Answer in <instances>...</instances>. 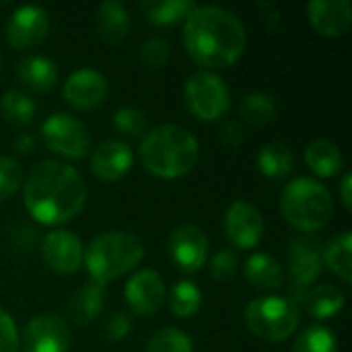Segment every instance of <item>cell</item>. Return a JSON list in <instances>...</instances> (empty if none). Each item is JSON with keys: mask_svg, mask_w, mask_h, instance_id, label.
<instances>
[{"mask_svg": "<svg viewBox=\"0 0 352 352\" xmlns=\"http://www.w3.org/2000/svg\"><path fill=\"white\" fill-rule=\"evenodd\" d=\"M142 258L144 245L136 235L126 231H105L89 243L82 264L93 280L105 285L134 270Z\"/></svg>", "mask_w": 352, "mask_h": 352, "instance_id": "cell-4", "label": "cell"}, {"mask_svg": "<svg viewBox=\"0 0 352 352\" xmlns=\"http://www.w3.org/2000/svg\"><path fill=\"white\" fill-rule=\"evenodd\" d=\"M124 295H126L130 309L146 318L159 311V307L165 301L167 291H165V283L161 274L151 268H144L130 276V280L126 283Z\"/></svg>", "mask_w": 352, "mask_h": 352, "instance_id": "cell-16", "label": "cell"}, {"mask_svg": "<svg viewBox=\"0 0 352 352\" xmlns=\"http://www.w3.org/2000/svg\"><path fill=\"white\" fill-rule=\"evenodd\" d=\"M0 113L12 126L25 128L35 118V103L23 91H6L0 99Z\"/></svg>", "mask_w": 352, "mask_h": 352, "instance_id": "cell-28", "label": "cell"}, {"mask_svg": "<svg viewBox=\"0 0 352 352\" xmlns=\"http://www.w3.org/2000/svg\"><path fill=\"white\" fill-rule=\"evenodd\" d=\"M97 33L103 43L118 45L122 43L130 33V12L128 8L118 0H105L97 8Z\"/></svg>", "mask_w": 352, "mask_h": 352, "instance_id": "cell-20", "label": "cell"}, {"mask_svg": "<svg viewBox=\"0 0 352 352\" xmlns=\"http://www.w3.org/2000/svg\"><path fill=\"white\" fill-rule=\"evenodd\" d=\"M144 352H194V342L184 330L171 326L157 330L148 338Z\"/></svg>", "mask_w": 352, "mask_h": 352, "instance_id": "cell-32", "label": "cell"}, {"mask_svg": "<svg viewBox=\"0 0 352 352\" xmlns=\"http://www.w3.org/2000/svg\"><path fill=\"white\" fill-rule=\"evenodd\" d=\"M41 258L52 270L60 274H72L82 264L85 248L70 231H50L41 239Z\"/></svg>", "mask_w": 352, "mask_h": 352, "instance_id": "cell-15", "label": "cell"}, {"mask_svg": "<svg viewBox=\"0 0 352 352\" xmlns=\"http://www.w3.org/2000/svg\"><path fill=\"white\" fill-rule=\"evenodd\" d=\"M33 148H35V136H33V134L21 132V134L14 138V151H16V153L29 155V153H33Z\"/></svg>", "mask_w": 352, "mask_h": 352, "instance_id": "cell-40", "label": "cell"}, {"mask_svg": "<svg viewBox=\"0 0 352 352\" xmlns=\"http://www.w3.org/2000/svg\"><path fill=\"white\" fill-rule=\"evenodd\" d=\"M16 76L27 89L45 93L56 87L58 68L45 56H27L16 64Z\"/></svg>", "mask_w": 352, "mask_h": 352, "instance_id": "cell-21", "label": "cell"}, {"mask_svg": "<svg viewBox=\"0 0 352 352\" xmlns=\"http://www.w3.org/2000/svg\"><path fill=\"white\" fill-rule=\"evenodd\" d=\"M169 54H171V47H169V43L163 39V37H148L142 45H140V50H138V58H140V62L146 66V68H151V70H159V68H163L165 64H167V60H169Z\"/></svg>", "mask_w": 352, "mask_h": 352, "instance_id": "cell-35", "label": "cell"}, {"mask_svg": "<svg viewBox=\"0 0 352 352\" xmlns=\"http://www.w3.org/2000/svg\"><path fill=\"white\" fill-rule=\"evenodd\" d=\"M248 330L266 342H283L299 326V307L278 295L258 297L245 307Z\"/></svg>", "mask_w": 352, "mask_h": 352, "instance_id": "cell-6", "label": "cell"}, {"mask_svg": "<svg viewBox=\"0 0 352 352\" xmlns=\"http://www.w3.org/2000/svg\"><path fill=\"white\" fill-rule=\"evenodd\" d=\"M219 138L227 146H239L243 142V126L239 122H235V120H229V122H225L221 126Z\"/></svg>", "mask_w": 352, "mask_h": 352, "instance_id": "cell-39", "label": "cell"}, {"mask_svg": "<svg viewBox=\"0 0 352 352\" xmlns=\"http://www.w3.org/2000/svg\"><path fill=\"white\" fill-rule=\"evenodd\" d=\"M169 256L184 272H196L206 264L208 237L196 225H182L169 235Z\"/></svg>", "mask_w": 352, "mask_h": 352, "instance_id": "cell-14", "label": "cell"}, {"mask_svg": "<svg viewBox=\"0 0 352 352\" xmlns=\"http://www.w3.org/2000/svg\"><path fill=\"white\" fill-rule=\"evenodd\" d=\"M223 229L235 248L250 250L256 248L264 235V219L254 204L235 200L223 217Z\"/></svg>", "mask_w": 352, "mask_h": 352, "instance_id": "cell-11", "label": "cell"}, {"mask_svg": "<svg viewBox=\"0 0 352 352\" xmlns=\"http://www.w3.org/2000/svg\"><path fill=\"white\" fill-rule=\"evenodd\" d=\"M103 303H105V285L97 280H89L68 299L66 311L76 326H89L103 311Z\"/></svg>", "mask_w": 352, "mask_h": 352, "instance_id": "cell-19", "label": "cell"}, {"mask_svg": "<svg viewBox=\"0 0 352 352\" xmlns=\"http://www.w3.org/2000/svg\"><path fill=\"white\" fill-rule=\"evenodd\" d=\"M305 163L307 167L320 177H332L344 167V157L338 144L326 138H318L307 144L305 148Z\"/></svg>", "mask_w": 352, "mask_h": 352, "instance_id": "cell-24", "label": "cell"}, {"mask_svg": "<svg viewBox=\"0 0 352 352\" xmlns=\"http://www.w3.org/2000/svg\"><path fill=\"white\" fill-rule=\"evenodd\" d=\"M134 165V151L124 140H105L91 153V171L101 182L113 184L128 175Z\"/></svg>", "mask_w": 352, "mask_h": 352, "instance_id": "cell-17", "label": "cell"}, {"mask_svg": "<svg viewBox=\"0 0 352 352\" xmlns=\"http://www.w3.org/2000/svg\"><path fill=\"white\" fill-rule=\"evenodd\" d=\"M184 97L192 116H196L202 122L221 120L231 105V93L225 80L210 70L194 72L186 80Z\"/></svg>", "mask_w": 352, "mask_h": 352, "instance_id": "cell-7", "label": "cell"}, {"mask_svg": "<svg viewBox=\"0 0 352 352\" xmlns=\"http://www.w3.org/2000/svg\"><path fill=\"white\" fill-rule=\"evenodd\" d=\"M307 16L314 29L324 37H340L352 25V4L349 0H311Z\"/></svg>", "mask_w": 352, "mask_h": 352, "instance_id": "cell-18", "label": "cell"}, {"mask_svg": "<svg viewBox=\"0 0 352 352\" xmlns=\"http://www.w3.org/2000/svg\"><path fill=\"white\" fill-rule=\"evenodd\" d=\"M237 264H239V260H237L235 250H231V248L221 250L214 254V258L210 262V274L219 283H229L237 272Z\"/></svg>", "mask_w": 352, "mask_h": 352, "instance_id": "cell-36", "label": "cell"}, {"mask_svg": "<svg viewBox=\"0 0 352 352\" xmlns=\"http://www.w3.org/2000/svg\"><path fill=\"white\" fill-rule=\"evenodd\" d=\"M351 188H352V173L351 171H346V173H344V177H342V182H340V200H342V204H344V208H346V210H352Z\"/></svg>", "mask_w": 352, "mask_h": 352, "instance_id": "cell-41", "label": "cell"}, {"mask_svg": "<svg viewBox=\"0 0 352 352\" xmlns=\"http://www.w3.org/2000/svg\"><path fill=\"white\" fill-rule=\"evenodd\" d=\"M113 126H116V130L122 132L124 136L142 138V136L146 134L148 122H146V116H144L138 107L126 105V107H120V109L113 113Z\"/></svg>", "mask_w": 352, "mask_h": 352, "instance_id": "cell-33", "label": "cell"}, {"mask_svg": "<svg viewBox=\"0 0 352 352\" xmlns=\"http://www.w3.org/2000/svg\"><path fill=\"white\" fill-rule=\"evenodd\" d=\"M248 35L241 19L223 6H196L184 21V45L204 68H227L245 50Z\"/></svg>", "mask_w": 352, "mask_h": 352, "instance_id": "cell-2", "label": "cell"}, {"mask_svg": "<svg viewBox=\"0 0 352 352\" xmlns=\"http://www.w3.org/2000/svg\"><path fill=\"white\" fill-rule=\"evenodd\" d=\"M276 101L274 97L266 95V93H250L241 99L239 103V113L241 118L252 124V126H266L270 122H274L276 118Z\"/></svg>", "mask_w": 352, "mask_h": 352, "instance_id": "cell-29", "label": "cell"}, {"mask_svg": "<svg viewBox=\"0 0 352 352\" xmlns=\"http://www.w3.org/2000/svg\"><path fill=\"white\" fill-rule=\"evenodd\" d=\"M245 278L258 291H276L283 287L285 272L276 258L268 254H254L245 262Z\"/></svg>", "mask_w": 352, "mask_h": 352, "instance_id": "cell-23", "label": "cell"}, {"mask_svg": "<svg viewBox=\"0 0 352 352\" xmlns=\"http://www.w3.org/2000/svg\"><path fill=\"white\" fill-rule=\"evenodd\" d=\"M107 91L109 85L105 74L95 68H78L66 78L62 95L70 107L78 111H91L103 105V101L107 99Z\"/></svg>", "mask_w": 352, "mask_h": 352, "instance_id": "cell-12", "label": "cell"}, {"mask_svg": "<svg viewBox=\"0 0 352 352\" xmlns=\"http://www.w3.org/2000/svg\"><path fill=\"white\" fill-rule=\"evenodd\" d=\"M196 8L192 0H142L140 10L151 25L167 27L186 21Z\"/></svg>", "mask_w": 352, "mask_h": 352, "instance_id": "cell-25", "label": "cell"}, {"mask_svg": "<svg viewBox=\"0 0 352 352\" xmlns=\"http://www.w3.org/2000/svg\"><path fill=\"white\" fill-rule=\"evenodd\" d=\"M295 167V157L291 148L283 142H268L258 153V169L270 179L287 177Z\"/></svg>", "mask_w": 352, "mask_h": 352, "instance_id": "cell-27", "label": "cell"}, {"mask_svg": "<svg viewBox=\"0 0 352 352\" xmlns=\"http://www.w3.org/2000/svg\"><path fill=\"white\" fill-rule=\"evenodd\" d=\"M0 352H21V336L14 320L0 307Z\"/></svg>", "mask_w": 352, "mask_h": 352, "instance_id": "cell-38", "label": "cell"}, {"mask_svg": "<svg viewBox=\"0 0 352 352\" xmlns=\"http://www.w3.org/2000/svg\"><path fill=\"white\" fill-rule=\"evenodd\" d=\"M50 29V14L35 4L19 6L6 23V39L14 50H31L39 45Z\"/></svg>", "mask_w": 352, "mask_h": 352, "instance_id": "cell-13", "label": "cell"}, {"mask_svg": "<svg viewBox=\"0 0 352 352\" xmlns=\"http://www.w3.org/2000/svg\"><path fill=\"white\" fill-rule=\"evenodd\" d=\"M41 138L50 151L66 159H82L91 148L87 126L68 113H52L41 126Z\"/></svg>", "mask_w": 352, "mask_h": 352, "instance_id": "cell-9", "label": "cell"}, {"mask_svg": "<svg viewBox=\"0 0 352 352\" xmlns=\"http://www.w3.org/2000/svg\"><path fill=\"white\" fill-rule=\"evenodd\" d=\"M23 186V167L12 157H0V202L12 198Z\"/></svg>", "mask_w": 352, "mask_h": 352, "instance_id": "cell-34", "label": "cell"}, {"mask_svg": "<svg viewBox=\"0 0 352 352\" xmlns=\"http://www.w3.org/2000/svg\"><path fill=\"white\" fill-rule=\"evenodd\" d=\"M291 352H338V338L326 326H309L297 336Z\"/></svg>", "mask_w": 352, "mask_h": 352, "instance_id": "cell-31", "label": "cell"}, {"mask_svg": "<svg viewBox=\"0 0 352 352\" xmlns=\"http://www.w3.org/2000/svg\"><path fill=\"white\" fill-rule=\"evenodd\" d=\"M289 274H291V297L297 307L309 287L318 280L324 268L322 260V243L314 237H297L289 245Z\"/></svg>", "mask_w": 352, "mask_h": 352, "instance_id": "cell-8", "label": "cell"}, {"mask_svg": "<svg viewBox=\"0 0 352 352\" xmlns=\"http://www.w3.org/2000/svg\"><path fill=\"white\" fill-rule=\"evenodd\" d=\"M322 260L330 268L332 274H336L342 283H352V233L342 231L336 235L324 250Z\"/></svg>", "mask_w": 352, "mask_h": 352, "instance_id": "cell-26", "label": "cell"}, {"mask_svg": "<svg viewBox=\"0 0 352 352\" xmlns=\"http://www.w3.org/2000/svg\"><path fill=\"white\" fill-rule=\"evenodd\" d=\"M202 305V291L192 280H179L169 295V307L177 318H192Z\"/></svg>", "mask_w": 352, "mask_h": 352, "instance_id": "cell-30", "label": "cell"}, {"mask_svg": "<svg viewBox=\"0 0 352 352\" xmlns=\"http://www.w3.org/2000/svg\"><path fill=\"white\" fill-rule=\"evenodd\" d=\"M280 210L285 221L303 231L324 229L334 214V200L330 190L314 177H297L289 182L280 196Z\"/></svg>", "mask_w": 352, "mask_h": 352, "instance_id": "cell-5", "label": "cell"}, {"mask_svg": "<svg viewBox=\"0 0 352 352\" xmlns=\"http://www.w3.org/2000/svg\"><path fill=\"white\" fill-rule=\"evenodd\" d=\"M344 303H346L344 293L334 285L314 287L301 299V305L305 307V311L316 320H330L338 316L344 309Z\"/></svg>", "mask_w": 352, "mask_h": 352, "instance_id": "cell-22", "label": "cell"}, {"mask_svg": "<svg viewBox=\"0 0 352 352\" xmlns=\"http://www.w3.org/2000/svg\"><path fill=\"white\" fill-rule=\"evenodd\" d=\"M132 330V318L128 311H111L105 322H103V338L118 342L122 338H126Z\"/></svg>", "mask_w": 352, "mask_h": 352, "instance_id": "cell-37", "label": "cell"}, {"mask_svg": "<svg viewBox=\"0 0 352 352\" xmlns=\"http://www.w3.org/2000/svg\"><path fill=\"white\" fill-rule=\"evenodd\" d=\"M72 342L70 326L56 314L35 316L23 330V352H68Z\"/></svg>", "mask_w": 352, "mask_h": 352, "instance_id": "cell-10", "label": "cell"}, {"mask_svg": "<svg viewBox=\"0 0 352 352\" xmlns=\"http://www.w3.org/2000/svg\"><path fill=\"white\" fill-rule=\"evenodd\" d=\"M140 163L148 173L161 179H177L192 171L200 146L196 136L177 124H163L146 130L140 142Z\"/></svg>", "mask_w": 352, "mask_h": 352, "instance_id": "cell-3", "label": "cell"}, {"mask_svg": "<svg viewBox=\"0 0 352 352\" xmlns=\"http://www.w3.org/2000/svg\"><path fill=\"white\" fill-rule=\"evenodd\" d=\"M27 212L41 225L72 221L87 202L82 175L68 163L45 159L29 171L23 186Z\"/></svg>", "mask_w": 352, "mask_h": 352, "instance_id": "cell-1", "label": "cell"}]
</instances>
